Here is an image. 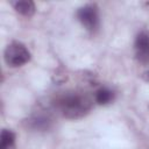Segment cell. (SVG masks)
<instances>
[{
    "label": "cell",
    "instance_id": "6da1fadb",
    "mask_svg": "<svg viewBox=\"0 0 149 149\" xmlns=\"http://www.w3.org/2000/svg\"><path fill=\"white\" fill-rule=\"evenodd\" d=\"M57 107L66 119L84 118L92 108V101L81 93H65L57 100Z\"/></svg>",
    "mask_w": 149,
    "mask_h": 149
},
{
    "label": "cell",
    "instance_id": "7a4b0ae2",
    "mask_svg": "<svg viewBox=\"0 0 149 149\" xmlns=\"http://www.w3.org/2000/svg\"><path fill=\"white\" fill-rule=\"evenodd\" d=\"M30 51L21 42L9 43L3 52L5 62L10 68H19L30 61Z\"/></svg>",
    "mask_w": 149,
    "mask_h": 149
},
{
    "label": "cell",
    "instance_id": "3957f363",
    "mask_svg": "<svg viewBox=\"0 0 149 149\" xmlns=\"http://www.w3.org/2000/svg\"><path fill=\"white\" fill-rule=\"evenodd\" d=\"M77 19L90 33H95L100 27L99 8L95 3H87L80 7L77 10Z\"/></svg>",
    "mask_w": 149,
    "mask_h": 149
},
{
    "label": "cell",
    "instance_id": "277c9868",
    "mask_svg": "<svg viewBox=\"0 0 149 149\" xmlns=\"http://www.w3.org/2000/svg\"><path fill=\"white\" fill-rule=\"evenodd\" d=\"M135 57L139 62L147 64L149 63V34L146 31L140 33L134 43Z\"/></svg>",
    "mask_w": 149,
    "mask_h": 149
},
{
    "label": "cell",
    "instance_id": "5b68a950",
    "mask_svg": "<svg viewBox=\"0 0 149 149\" xmlns=\"http://www.w3.org/2000/svg\"><path fill=\"white\" fill-rule=\"evenodd\" d=\"M12 6L14 7V9L20 13L23 16H31L35 13V3L30 0H17V1H13Z\"/></svg>",
    "mask_w": 149,
    "mask_h": 149
},
{
    "label": "cell",
    "instance_id": "8992f818",
    "mask_svg": "<svg viewBox=\"0 0 149 149\" xmlns=\"http://www.w3.org/2000/svg\"><path fill=\"white\" fill-rule=\"evenodd\" d=\"M114 97L115 94L112 90L107 87H101L95 92L94 99H95V102L99 105H108L114 100Z\"/></svg>",
    "mask_w": 149,
    "mask_h": 149
},
{
    "label": "cell",
    "instance_id": "52a82bcc",
    "mask_svg": "<svg viewBox=\"0 0 149 149\" xmlns=\"http://www.w3.org/2000/svg\"><path fill=\"white\" fill-rule=\"evenodd\" d=\"M0 149H16L15 134L10 129H2L0 136Z\"/></svg>",
    "mask_w": 149,
    "mask_h": 149
},
{
    "label": "cell",
    "instance_id": "ba28073f",
    "mask_svg": "<svg viewBox=\"0 0 149 149\" xmlns=\"http://www.w3.org/2000/svg\"><path fill=\"white\" fill-rule=\"evenodd\" d=\"M143 78H144V80L149 81V70H148V71H146V72L143 73Z\"/></svg>",
    "mask_w": 149,
    "mask_h": 149
}]
</instances>
